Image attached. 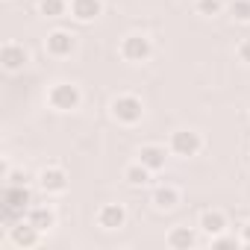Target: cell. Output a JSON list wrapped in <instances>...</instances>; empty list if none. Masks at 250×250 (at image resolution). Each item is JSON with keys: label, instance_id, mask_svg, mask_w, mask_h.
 I'll return each instance as SVG.
<instances>
[{"label": "cell", "instance_id": "obj_1", "mask_svg": "<svg viewBox=\"0 0 250 250\" xmlns=\"http://www.w3.org/2000/svg\"><path fill=\"white\" fill-rule=\"evenodd\" d=\"M30 206H33V191L27 186H6V191H3V224H6V229L15 221L27 218Z\"/></svg>", "mask_w": 250, "mask_h": 250}, {"label": "cell", "instance_id": "obj_2", "mask_svg": "<svg viewBox=\"0 0 250 250\" xmlns=\"http://www.w3.org/2000/svg\"><path fill=\"white\" fill-rule=\"evenodd\" d=\"M44 103H47L53 112H62V115H65V112H77L80 103H83V91H80V85L59 80V83H53V85L47 88Z\"/></svg>", "mask_w": 250, "mask_h": 250}, {"label": "cell", "instance_id": "obj_3", "mask_svg": "<svg viewBox=\"0 0 250 250\" xmlns=\"http://www.w3.org/2000/svg\"><path fill=\"white\" fill-rule=\"evenodd\" d=\"M109 115H112L118 124H124V127H136V124L145 118V103H142V97H136V94H118V97L109 103Z\"/></svg>", "mask_w": 250, "mask_h": 250}, {"label": "cell", "instance_id": "obj_4", "mask_svg": "<svg viewBox=\"0 0 250 250\" xmlns=\"http://www.w3.org/2000/svg\"><path fill=\"white\" fill-rule=\"evenodd\" d=\"M118 53L124 62H130V65H142L153 56V42L145 36V33H130V36H124L121 44H118Z\"/></svg>", "mask_w": 250, "mask_h": 250}, {"label": "cell", "instance_id": "obj_5", "mask_svg": "<svg viewBox=\"0 0 250 250\" xmlns=\"http://www.w3.org/2000/svg\"><path fill=\"white\" fill-rule=\"evenodd\" d=\"M168 150H171V156L194 159V156H200V150H203V136H200L197 130H177V133H171V139H168Z\"/></svg>", "mask_w": 250, "mask_h": 250}, {"label": "cell", "instance_id": "obj_6", "mask_svg": "<svg viewBox=\"0 0 250 250\" xmlns=\"http://www.w3.org/2000/svg\"><path fill=\"white\" fill-rule=\"evenodd\" d=\"M42 235H44V232H42L33 221H27V218L15 221V224L9 227V241H12V247H18V250L39 247V244H42Z\"/></svg>", "mask_w": 250, "mask_h": 250}, {"label": "cell", "instance_id": "obj_7", "mask_svg": "<svg viewBox=\"0 0 250 250\" xmlns=\"http://www.w3.org/2000/svg\"><path fill=\"white\" fill-rule=\"evenodd\" d=\"M0 65H3L6 74H21L30 65V50L21 42H6L0 47Z\"/></svg>", "mask_w": 250, "mask_h": 250}, {"label": "cell", "instance_id": "obj_8", "mask_svg": "<svg viewBox=\"0 0 250 250\" xmlns=\"http://www.w3.org/2000/svg\"><path fill=\"white\" fill-rule=\"evenodd\" d=\"M44 50L53 59H68L77 50V36L71 30H50L47 39H44Z\"/></svg>", "mask_w": 250, "mask_h": 250}, {"label": "cell", "instance_id": "obj_9", "mask_svg": "<svg viewBox=\"0 0 250 250\" xmlns=\"http://www.w3.org/2000/svg\"><path fill=\"white\" fill-rule=\"evenodd\" d=\"M36 183H39V188H42L44 194H65L71 180H68L65 168H59V165H47V168L39 171Z\"/></svg>", "mask_w": 250, "mask_h": 250}, {"label": "cell", "instance_id": "obj_10", "mask_svg": "<svg viewBox=\"0 0 250 250\" xmlns=\"http://www.w3.org/2000/svg\"><path fill=\"white\" fill-rule=\"evenodd\" d=\"M94 221H97L100 229L115 232V229H121L124 224H127V209H124V203H103V206L97 209Z\"/></svg>", "mask_w": 250, "mask_h": 250}, {"label": "cell", "instance_id": "obj_11", "mask_svg": "<svg viewBox=\"0 0 250 250\" xmlns=\"http://www.w3.org/2000/svg\"><path fill=\"white\" fill-rule=\"evenodd\" d=\"M197 232H200L197 227H186V224L171 227L168 235H165V244H168L171 250H191V247H197V241H200Z\"/></svg>", "mask_w": 250, "mask_h": 250}, {"label": "cell", "instance_id": "obj_12", "mask_svg": "<svg viewBox=\"0 0 250 250\" xmlns=\"http://www.w3.org/2000/svg\"><path fill=\"white\" fill-rule=\"evenodd\" d=\"M227 227H229V221H227V215L221 212V209H206V212H200V221H197V229L206 235V238H212V235H221V232H227Z\"/></svg>", "mask_w": 250, "mask_h": 250}, {"label": "cell", "instance_id": "obj_13", "mask_svg": "<svg viewBox=\"0 0 250 250\" xmlns=\"http://www.w3.org/2000/svg\"><path fill=\"white\" fill-rule=\"evenodd\" d=\"M71 18L80 24H91L103 15V0H71Z\"/></svg>", "mask_w": 250, "mask_h": 250}, {"label": "cell", "instance_id": "obj_14", "mask_svg": "<svg viewBox=\"0 0 250 250\" xmlns=\"http://www.w3.org/2000/svg\"><path fill=\"white\" fill-rule=\"evenodd\" d=\"M150 203H153L156 212H171V209L180 206V188H174V186H156L153 194H150Z\"/></svg>", "mask_w": 250, "mask_h": 250}, {"label": "cell", "instance_id": "obj_15", "mask_svg": "<svg viewBox=\"0 0 250 250\" xmlns=\"http://www.w3.org/2000/svg\"><path fill=\"white\" fill-rule=\"evenodd\" d=\"M168 153H171V150H165L162 145H142V150H139V162H142V165H147V168L156 174V171H162V168H165Z\"/></svg>", "mask_w": 250, "mask_h": 250}, {"label": "cell", "instance_id": "obj_16", "mask_svg": "<svg viewBox=\"0 0 250 250\" xmlns=\"http://www.w3.org/2000/svg\"><path fill=\"white\" fill-rule=\"evenodd\" d=\"M27 221H33L42 232H50L56 227V212L50 206H44V203H33L30 212H27Z\"/></svg>", "mask_w": 250, "mask_h": 250}, {"label": "cell", "instance_id": "obj_17", "mask_svg": "<svg viewBox=\"0 0 250 250\" xmlns=\"http://www.w3.org/2000/svg\"><path fill=\"white\" fill-rule=\"evenodd\" d=\"M150 177H153V171H150L147 165H142L139 159H136V162H130L127 168H124V183L133 186V188H145V186L150 183Z\"/></svg>", "mask_w": 250, "mask_h": 250}, {"label": "cell", "instance_id": "obj_18", "mask_svg": "<svg viewBox=\"0 0 250 250\" xmlns=\"http://www.w3.org/2000/svg\"><path fill=\"white\" fill-rule=\"evenodd\" d=\"M68 9H71L68 0H42V3H39V12L44 18H62Z\"/></svg>", "mask_w": 250, "mask_h": 250}, {"label": "cell", "instance_id": "obj_19", "mask_svg": "<svg viewBox=\"0 0 250 250\" xmlns=\"http://www.w3.org/2000/svg\"><path fill=\"white\" fill-rule=\"evenodd\" d=\"M194 12L200 18H215V15L224 12V3L221 0H194Z\"/></svg>", "mask_w": 250, "mask_h": 250}, {"label": "cell", "instance_id": "obj_20", "mask_svg": "<svg viewBox=\"0 0 250 250\" xmlns=\"http://www.w3.org/2000/svg\"><path fill=\"white\" fill-rule=\"evenodd\" d=\"M229 18L235 24H250V0H232L229 3Z\"/></svg>", "mask_w": 250, "mask_h": 250}, {"label": "cell", "instance_id": "obj_21", "mask_svg": "<svg viewBox=\"0 0 250 250\" xmlns=\"http://www.w3.org/2000/svg\"><path fill=\"white\" fill-rule=\"evenodd\" d=\"M238 244H241V238H232V235H227V232H221V235H212V238H209V247H212V250L238 247Z\"/></svg>", "mask_w": 250, "mask_h": 250}, {"label": "cell", "instance_id": "obj_22", "mask_svg": "<svg viewBox=\"0 0 250 250\" xmlns=\"http://www.w3.org/2000/svg\"><path fill=\"white\" fill-rule=\"evenodd\" d=\"M235 56H238V62L250 65V39H241V42L235 44Z\"/></svg>", "mask_w": 250, "mask_h": 250}, {"label": "cell", "instance_id": "obj_23", "mask_svg": "<svg viewBox=\"0 0 250 250\" xmlns=\"http://www.w3.org/2000/svg\"><path fill=\"white\" fill-rule=\"evenodd\" d=\"M238 238H241V244H250V221L241 224V235H238Z\"/></svg>", "mask_w": 250, "mask_h": 250}]
</instances>
